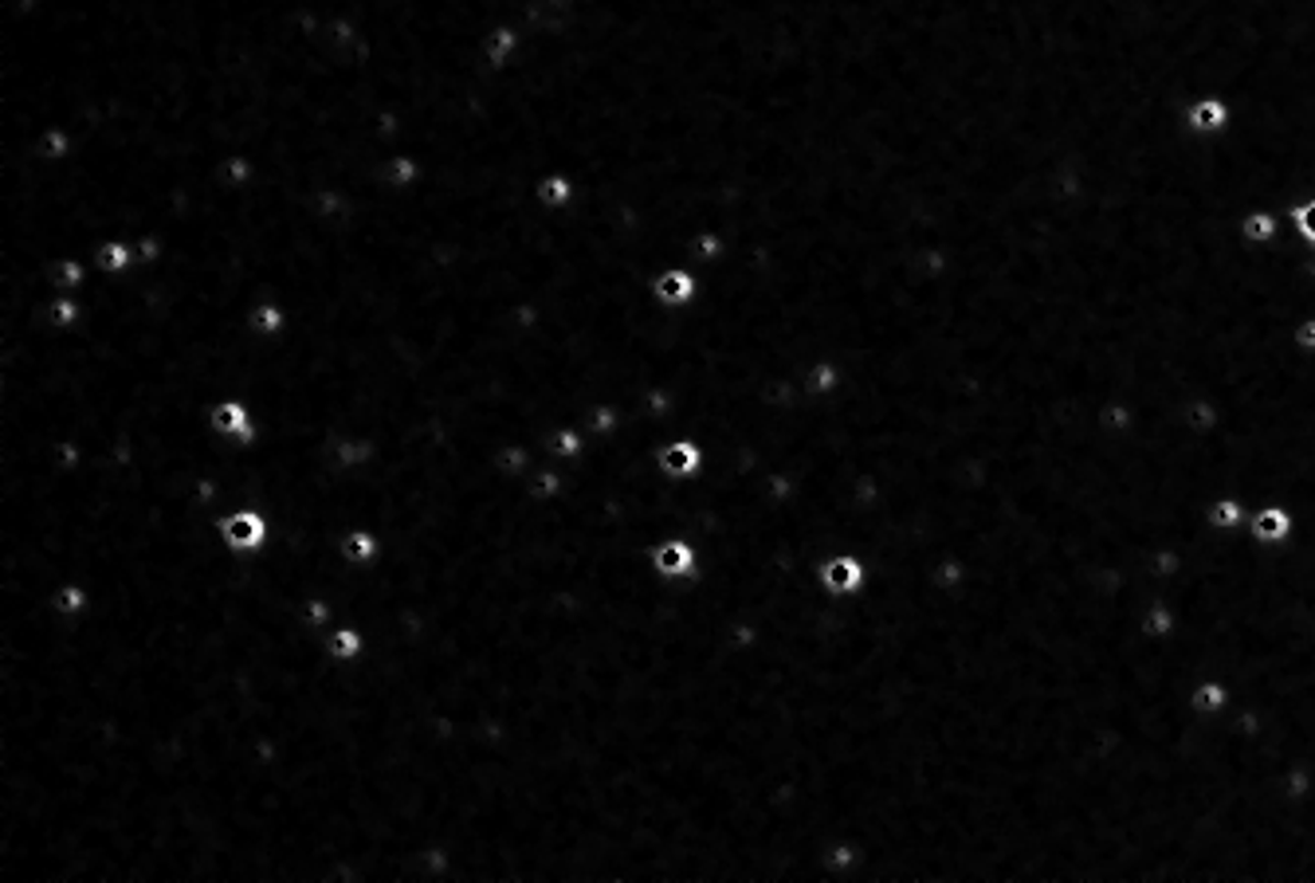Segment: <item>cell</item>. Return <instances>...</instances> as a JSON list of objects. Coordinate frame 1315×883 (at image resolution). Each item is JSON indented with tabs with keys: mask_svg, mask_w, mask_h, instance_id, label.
I'll use <instances>...</instances> for the list:
<instances>
[{
	"mask_svg": "<svg viewBox=\"0 0 1315 883\" xmlns=\"http://www.w3.org/2000/svg\"><path fill=\"white\" fill-rule=\"evenodd\" d=\"M1237 236H1241L1249 248H1272V243L1284 236V217L1276 208H1249L1241 220H1237Z\"/></svg>",
	"mask_w": 1315,
	"mask_h": 883,
	"instance_id": "7c38bea8",
	"label": "cell"
},
{
	"mask_svg": "<svg viewBox=\"0 0 1315 883\" xmlns=\"http://www.w3.org/2000/svg\"><path fill=\"white\" fill-rule=\"evenodd\" d=\"M1289 342L1296 353H1304V358H1315V315H1304L1296 326H1292Z\"/></svg>",
	"mask_w": 1315,
	"mask_h": 883,
	"instance_id": "603a6c76",
	"label": "cell"
},
{
	"mask_svg": "<svg viewBox=\"0 0 1315 883\" xmlns=\"http://www.w3.org/2000/svg\"><path fill=\"white\" fill-rule=\"evenodd\" d=\"M343 558L346 566H373V562L381 558V538L370 531V526H350V531L343 534Z\"/></svg>",
	"mask_w": 1315,
	"mask_h": 883,
	"instance_id": "44dd1931",
	"label": "cell"
},
{
	"mask_svg": "<svg viewBox=\"0 0 1315 883\" xmlns=\"http://www.w3.org/2000/svg\"><path fill=\"white\" fill-rule=\"evenodd\" d=\"M1241 534L1252 542V546H1261V550H1276V546L1292 542V534H1296V514H1292L1284 503H1261V506H1252L1249 523H1245Z\"/></svg>",
	"mask_w": 1315,
	"mask_h": 883,
	"instance_id": "5b68a950",
	"label": "cell"
},
{
	"mask_svg": "<svg viewBox=\"0 0 1315 883\" xmlns=\"http://www.w3.org/2000/svg\"><path fill=\"white\" fill-rule=\"evenodd\" d=\"M87 609H90V589L83 581H59L44 613L64 617V621H79V617H87Z\"/></svg>",
	"mask_w": 1315,
	"mask_h": 883,
	"instance_id": "ac0fdd59",
	"label": "cell"
},
{
	"mask_svg": "<svg viewBox=\"0 0 1315 883\" xmlns=\"http://www.w3.org/2000/svg\"><path fill=\"white\" fill-rule=\"evenodd\" d=\"M1229 699H1234V695H1229V684L1221 676L1194 679V684H1189V691H1186L1189 715H1194V719H1202V722L1221 719V715H1226V707H1229Z\"/></svg>",
	"mask_w": 1315,
	"mask_h": 883,
	"instance_id": "9c48e42d",
	"label": "cell"
},
{
	"mask_svg": "<svg viewBox=\"0 0 1315 883\" xmlns=\"http://www.w3.org/2000/svg\"><path fill=\"white\" fill-rule=\"evenodd\" d=\"M1249 503L1237 495H1217L1206 503V511H1202V523H1206L1209 534H1241L1245 523H1249Z\"/></svg>",
	"mask_w": 1315,
	"mask_h": 883,
	"instance_id": "8fae6325",
	"label": "cell"
},
{
	"mask_svg": "<svg viewBox=\"0 0 1315 883\" xmlns=\"http://www.w3.org/2000/svg\"><path fill=\"white\" fill-rule=\"evenodd\" d=\"M546 460H562V464H577L582 456L589 451V436L577 428V424H562V428H554V433L546 436Z\"/></svg>",
	"mask_w": 1315,
	"mask_h": 883,
	"instance_id": "e0dca14e",
	"label": "cell"
},
{
	"mask_svg": "<svg viewBox=\"0 0 1315 883\" xmlns=\"http://www.w3.org/2000/svg\"><path fill=\"white\" fill-rule=\"evenodd\" d=\"M366 652H370V632L361 624H338V629L326 632V656L338 659V664H358Z\"/></svg>",
	"mask_w": 1315,
	"mask_h": 883,
	"instance_id": "9a60e30c",
	"label": "cell"
},
{
	"mask_svg": "<svg viewBox=\"0 0 1315 883\" xmlns=\"http://www.w3.org/2000/svg\"><path fill=\"white\" fill-rule=\"evenodd\" d=\"M1289 225H1292V236H1296L1300 243L1315 248V193L1300 200V205L1289 208Z\"/></svg>",
	"mask_w": 1315,
	"mask_h": 883,
	"instance_id": "7402d4cb",
	"label": "cell"
},
{
	"mask_svg": "<svg viewBox=\"0 0 1315 883\" xmlns=\"http://www.w3.org/2000/svg\"><path fill=\"white\" fill-rule=\"evenodd\" d=\"M217 538L228 554H260L271 542V519L263 506H232L220 514Z\"/></svg>",
	"mask_w": 1315,
	"mask_h": 883,
	"instance_id": "6da1fadb",
	"label": "cell"
},
{
	"mask_svg": "<svg viewBox=\"0 0 1315 883\" xmlns=\"http://www.w3.org/2000/svg\"><path fill=\"white\" fill-rule=\"evenodd\" d=\"M248 334H256V338H280L283 330H287V307H283L280 298H260V303H252V310H248Z\"/></svg>",
	"mask_w": 1315,
	"mask_h": 883,
	"instance_id": "d6986e66",
	"label": "cell"
},
{
	"mask_svg": "<svg viewBox=\"0 0 1315 883\" xmlns=\"http://www.w3.org/2000/svg\"><path fill=\"white\" fill-rule=\"evenodd\" d=\"M577 200V181L566 170H546L534 181V205L546 208V212H566Z\"/></svg>",
	"mask_w": 1315,
	"mask_h": 883,
	"instance_id": "4fadbf2b",
	"label": "cell"
},
{
	"mask_svg": "<svg viewBox=\"0 0 1315 883\" xmlns=\"http://www.w3.org/2000/svg\"><path fill=\"white\" fill-rule=\"evenodd\" d=\"M845 389V366L837 358H817L805 370V393L809 397H837Z\"/></svg>",
	"mask_w": 1315,
	"mask_h": 883,
	"instance_id": "ffe728a7",
	"label": "cell"
},
{
	"mask_svg": "<svg viewBox=\"0 0 1315 883\" xmlns=\"http://www.w3.org/2000/svg\"><path fill=\"white\" fill-rule=\"evenodd\" d=\"M649 562L656 569V577H664L672 586L676 581H692L699 574V546L692 538H684V534H667V538H660L652 546Z\"/></svg>",
	"mask_w": 1315,
	"mask_h": 883,
	"instance_id": "277c9868",
	"label": "cell"
},
{
	"mask_svg": "<svg viewBox=\"0 0 1315 883\" xmlns=\"http://www.w3.org/2000/svg\"><path fill=\"white\" fill-rule=\"evenodd\" d=\"M1182 122L1194 138H1221L1234 127V102L1221 99V95H1198L1182 110Z\"/></svg>",
	"mask_w": 1315,
	"mask_h": 883,
	"instance_id": "52a82bcc",
	"label": "cell"
},
{
	"mask_svg": "<svg viewBox=\"0 0 1315 883\" xmlns=\"http://www.w3.org/2000/svg\"><path fill=\"white\" fill-rule=\"evenodd\" d=\"M90 260H95L99 275H127L130 268H138V248L127 236H107V240L95 243Z\"/></svg>",
	"mask_w": 1315,
	"mask_h": 883,
	"instance_id": "5bb4252c",
	"label": "cell"
},
{
	"mask_svg": "<svg viewBox=\"0 0 1315 883\" xmlns=\"http://www.w3.org/2000/svg\"><path fill=\"white\" fill-rule=\"evenodd\" d=\"M378 181L389 189H416L424 181V162L416 154H389L378 165Z\"/></svg>",
	"mask_w": 1315,
	"mask_h": 883,
	"instance_id": "2e32d148",
	"label": "cell"
},
{
	"mask_svg": "<svg viewBox=\"0 0 1315 883\" xmlns=\"http://www.w3.org/2000/svg\"><path fill=\"white\" fill-rule=\"evenodd\" d=\"M652 298H656V307H664V310H687L695 298H699V280H695V271L680 268V263L660 268L656 275H652Z\"/></svg>",
	"mask_w": 1315,
	"mask_h": 883,
	"instance_id": "ba28073f",
	"label": "cell"
},
{
	"mask_svg": "<svg viewBox=\"0 0 1315 883\" xmlns=\"http://www.w3.org/2000/svg\"><path fill=\"white\" fill-rule=\"evenodd\" d=\"M208 428L217 436H225V440H236V444H256V436H260V424H256L252 408H248V401L240 397H220L217 405L208 408Z\"/></svg>",
	"mask_w": 1315,
	"mask_h": 883,
	"instance_id": "8992f818",
	"label": "cell"
},
{
	"mask_svg": "<svg viewBox=\"0 0 1315 883\" xmlns=\"http://www.w3.org/2000/svg\"><path fill=\"white\" fill-rule=\"evenodd\" d=\"M656 468L664 479L672 483H687V479H699L707 468V448H703L695 436H672L656 448Z\"/></svg>",
	"mask_w": 1315,
	"mask_h": 883,
	"instance_id": "3957f363",
	"label": "cell"
},
{
	"mask_svg": "<svg viewBox=\"0 0 1315 883\" xmlns=\"http://www.w3.org/2000/svg\"><path fill=\"white\" fill-rule=\"evenodd\" d=\"M526 47V36L519 32L514 24H496L491 32L483 36V44H479V52H483L487 67H496V72H503V67H511L519 55H523Z\"/></svg>",
	"mask_w": 1315,
	"mask_h": 883,
	"instance_id": "30bf717a",
	"label": "cell"
},
{
	"mask_svg": "<svg viewBox=\"0 0 1315 883\" xmlns=\"http://www.w3.org/2000/svg\"><path fill=\"white\" fill-rule=\"evenodd\" d=\"M817 581H820V593L837 597V601H848V597L865 593L868 581H872V569H868V562L856 550H833L829 558L817 566Z\"/></svg>",
	"mask_w": 1315,
	"mask_h": 883,
	"instance_id": "7a4b0ae2",
	"label": "cell"
}]
</instances>
